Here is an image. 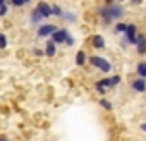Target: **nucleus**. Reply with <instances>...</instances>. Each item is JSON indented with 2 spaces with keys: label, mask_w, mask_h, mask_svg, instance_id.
<instances>
[{
  "label": "nucleus",
  "mask_w": 146,
  "mask_h": 141,
  "mask_svg": "<svg viewBox=\"0 0 146 141\" xmlns=\"http://www.w3.org/2000/svg\"><path fill=\"white\" fill-rule=\"evenodd\" d=\"M88 62L93 65V67H98L103 74H108L110 70H112V64L105 59V57H100V55H91L88 59Z\"/></svg>",
  "instance_id": "f257e3e1"
},
{
  "label": "nucleus",
  "mask_w": 146,
  "mask_h": 141,
  "mask_svg": "<svg viewBox=\"0 0 146 141\" xmlns=\"http://www.w3.org/2000/svg\"><path fill=\"white\" fill-rule=\"evenodd\" d=\"M124 35H125L127 43H131V45L137 43V28H136V24H127V29H125Z\"/></svg>",
  "instance_id": "f03ea898"
},
{
  "label": "nucleus",
  "mask_w": 146,
  "mask_h": 141,
  "mask_svg": "<svg viewBox=\"0 0 146 141\" xmlns=\"http://www.w3.org/2000/svg\"><path fill=\"white\" fill-rule=\"evenodd\" d=\"M55 31H57V26H55V24H43V26L38 28V36H40V38H48V36H52Z\"/></svg>",
  "instance_id": "7ed1b4c3"
},
{
  "label": "nucleus",
  "mask_w": 146,
  "mask_h": 141,
  "mask_svg": "<svg viewBox=\"0 0 146 141\" xmlns=\"http://www.w3.org/2000/svg\"><path fill=\"white\" fill-rule=\"evenodd\" d=\"M69 35H70V33H69L67 29H57V31L52 35V41H55L57 45H58V43H65V40H67Z\"/></svg>",
  "instance_id": "20e7f679"
},
{
  "label": "nucleus",
  "mask_w": 146,
  "mask_h": 141,
  "mask_svg": "<svg viewBox=\"0 0 146 141\" xmlns=\"http://www.w3.org/2000/svg\"><path fill=\"white\" fill-rule=\"evenodd\" d=\"M131 88L137 93H144L146 91V79L144 78H136L132 83H131Z\"/></svg>",
  "instance_id": "39448f33"
},
{
  "label": "nucleus",
  "mask_w": 146,
  "mask_h": 141,
  "mask_svg": "<svg viewBox=\"0 0 146 141\" xmlns=\"http://www.w3.org/2000/svg\"><path fill=\"white\" fill-rule=\"evenodd\" d=\"M91 47L96 50H103L105 48V38L102 35H93L91 36Z\"/></svg>",
  "instance_id": "423d86ee"
},
{
  "label": "nucleus",
  "mask_w": 146,
  "mask_h": 141,
  "mask_svg": "<svg viewBox=\"0 0 146 141\" xmlns=\"http://www.w3.org/2000/svg\"><path fill=\"white\" fill-rule=\"evenodd\" d=\"M107 9H108V14H110L112 21H113V19H119V17L124 14V9H122L120 5H107Z\"/></svg>",
  "instance_id": "0eeeda50"
},
{
  "label": "nucleus",
  "mask_w": 146,
  "mask_h": 141,
  "mask_svg": "<svg viewBox=\"0 0 146 141\" xmlns=\"http://www.w3.org/2000/svg\"><path fill=\"white\" fill-rule=\"evenodd\" d=\"M55 53H57V43L52 41V40H48L46 45H45V55L46 57H53Z\"/></svg>",
  "instance_id": "6e6552de"
},
{
  "label": "nucleus",
  "mask_w": 146,
  "mask_h": 141,
  "mask_svg": "<svg viewBox=\"0 0 146 141\" xmlns=\"http://www.w3.org/2000/svg\"><path fill=\"white\" fill-rule=\"evenodd\" d=\"M136 47H137V53H139V55H144V53H146V36H144V35H139V36H137Z\"/></svg>",
  "instance_id": "1a4fd4ad"
},
{
  "label": "nucleus",
  "mask_w": 146,
  "mask_h": 141,
  "mask_svg": "<svg viewBox=\"0 0 146 141\" xmlns=\"http://www.w3.org/2000/svg\"><path fill=\"white\" fill-rule=\"evenodd\" d=\"M36 9L40 11V14H41L43 17H50V16H52V7H50L48 4H45V2L38 4V7H36Z\"/></svg>",
  "instance_id": "9d476101"
},
{
  "label": "nucleus",
  "mask_w": 146,
  "mask_h": 141,
  "mask_svg": "<svg viewBox=\"0 0 146 141\" xmlns=\"http://www.w3.org/2000/svg\"><path fill=\"white\" fill-rule=\"evenodd\" d=\"M136 74H137L139 78H144V79H146V62H139V64H137Z\"/></svg>",
  "instance_id": "9b49d317"
},
{
  "label": "nucleus",
  "mask_w": 146,
  "mask_h": 141,
  "mask_svg": "<svg viewBox=\"0 0 146 141\" xmlns=\"http://www.w3.org/2000/svg\"><path fill=\"white\" fill-rule=\"evenodd\" d=\"M43 19H45V17L40 14V11H38V9H33V12H31V23L36 24V23H41Z\"/></svg>",
  "instance_id": "f8f14e48"
},
{
  "label": "nucleus",
  "mask_w": 146,
  "mask_h": 141,
  "mask_svg": "<svg viewBox=\"0 0 146 141\" xmlns=\"http://www.w3.org/2000/svg\"><path fill=\"white\" fill-rule=\"evenodd\" d=\"M86 60H88V59H86V53H84L83 50H79V52L76 53V64H78V65H84Z\"/></svg>",
  "instance_id": "ddd939ff"
},
{
  "label": "nucleus",
  "mask_w": 146,
  "mask_h": 141,
  "mask_svg": "<svg viewBox=\"0 0 146 141\" xmlns=\"http://www.w3.org/2000/svg\"><path fill=\"white\" fill-rule=\"evenodd\" d=\"M98 103H100V107H102V108H105L107 112H112V110H113V105H112V103H110L107 98H102Z\"/></svg>",
  "instance_id": "4468645a"
},
{
  "label": "nucleus",
  "mask_w": 146,
  "mask_h": 141,
  "mask_svg": "<svg viewBox=\"0 0 146 141\" xmlns=\"http://www.w3.org/2000/svg\"><path fill=\"white\" fill-rule=\"evenodd\" d=\"M96 84H98V86H102V88H105V90L112 88V84H110V78H103V79H100Z\"/></svg>",
  "instance_id": "2eb2a0df"
},
{
  "label": "nucleus",
  "mask_w": 146,
  "mask_h": 141,
  "mask_svg": "<svg viewBox=\"0 0 146 141\" xmlns=\"http://www.w3.org/2000/svg\"><path fill=\"white\" fill-rule=\"evenodd\" d=\"M7 45H9V41H7L5 33H0V50H5V48H7Z\"/></svg>",
  "instance_id": "dca6fc26"
},
{
  "label": "nucleus",
  "mask_w": 146,
  "mask_h": 141,
  "mask_svg": "<svg viewBox=\"0 0 146 141\" xmlns=\"http://www.w3.org/2000/svg\"><path fill=\"white\" fill-rule=\"evenodd\" d=\"M125 29H127V24H124V23L115 24V33H125Z\"/></svg>",
  "instance_id": "f3484780"
},
{
  "label": "nucleus",
  "mask_w": 146,
  "mask_h": 141,
  "mask_svg": "<svg viewBox=\"0 0 146 141\" xmlns=\"http://www.w3.org/2000/svg\"><path fill=\"white\" fill-rule=\"evenodd\" d=\"M119 83H120V76H112V78H110V84H112V88L117 86Z\"/></svg>",
  "instance_id": "a211bd4d"
},
{
  "label": "nucleus",
  "mask_w": 146,
  "mask_h": 141,
  "mask_svg": "<svg viewBox=\"0 0 146 141\" xmlns=\"http://www.w3.org/2000/svg\"><path fill=\"white\" fill-rule=\"evenodd\" d=\"M52 14H55V16H62L64 12H62V9H60L58 5H53V7H52Z\"/></svg>",
  "instance_id": "6ab92c4d"
},
{
  "label": "nucleus",
  "mask_w": 146,
  "mask_h": 141,
  "mask_svg": "<svg viewBox=\"0 0 146 141\" xmlns=\"http://www.w3.org/2000/svg\"><path fill=\"white\" fill-rule=\"evenodd\" d=\"M11 4H12L14 7H23L26 2H24V0H11Z\"/></svg>",
  "instance_id": "aec40b11"
},
{
  "label": "nucleus",
  "mask_w": 146,
  "mask_h": 141,
  "mask_svg": "<svg viewBox=\"0 0 146 141\" xmlns=\"http://www.w3.org/2000/svg\"><path fill=\"white\" fill-rule=\"evenodd\" d=\"M65 45H67V47H72V45H74V38H72L70 35L67 36V40H65Z\"/></svg>",
  "instance_id": "412c9836"
},
{
  "label": "nucleus",
  "mask_w": 146,
  "mask_h": 141,
  "mask_svg": "<svg viewBox=\"0 0 146 141\" xmlns=\"http://www.w3.org/2000/svg\"><path fill=\"white\" fill-rule=\"evenodd\" d=\"M7 14V5H2V7H0V17H4Z\"/></svg>",
  "instance_id": "4be33fe9"
},
{
  "label": "nucleus",
  "mask_w": 146,
  "mask_h": 141,
  "mask_svg": "<svg viewBox=\"0 0 146 141\" xmlns=\"http://www.w3.org/2000/svg\"><path fill=\"white\" fill-rule=\"evenodd\" d=\"M96 91H98V93H100V95H105V91H107V90H105V88H102V86H98V84H96Z\"/></svg>",
  "instance_id": "5701e85b"
},
{
  "label": "nucleus",
  "mask_w": 146,
  "mask_h": 141,
  "mask_svg": "<svg viewBox=\"0 0 146 141\" xmlns=\"http://www.w3.org/2000/svg\"><path fill=\"white\" fill-rule=\"evenodd\" d=\"M139 129H141V131H143V132H144V134H146V122H143V124H141V126H139Z\"/></svg>",
  "instance_id": "b1692460"
},
{
  "label": "nucleus",
  "mask_w": 146,
  "mask_h": 141,
  "mask_svg": "<svg viewBox=\"0 0 146 141\" xmlns=\"http://www.w3.org/2000/svg\"><path fill=\"white\" fill-rule=\"evenodd\" d=\"M43 53H45V52H41V50H38V48L35 50V55H43Z\"/></svg>",
  "instance_id": "393cba45"
},
{
  "label": "nucleus",
  "mask_w": 146,
  "mask_h": 141,
  "mask_svg": "<svg viewBox=\"0 0 146 141\" xmlns=\"http://www.w3.org/2000/svg\"><path fill=\"white\" fill-rule=\"evenodd\" d=\"M0 141H9V138H5V136H0Z\"/></svg>",
  "instance_id": "a878e982"
},
{
  "label": "nucleus",
  "mask_w": 146,
  "mask_h": 141,
  "mask_svg": "<svg viewBox=\"0 0 146 141\" xmlns=\"http://www.w3.org/2000/svg\"><path fill=\"white\" fill-rule=\"evenodd\" d=\"M132 4H136V5H137V4H141V0H132Z\"/></svg>",
  "instance_id": "bb28decb"
},
{
  "label": "nucleus",
  "mask_w": 146,
  "mask_h": 141,
  "mask_svg": "<svg viewBox=\"0 0 146 141\" xmlns=\"http://www.w3.org/2000/svg\"><path fill=\"white\" fill-rule=\"evenodd\" d=\"M2 5H5V0H0V7H2Z\"/></svg>",
  "instance_id": "cd10ccee"
},
{
  "label": "nucleus",
  "mask_w": 146,
  "mask_h": 141,
  "mask_svg": "<svg viewBox=\"0 0 146 141\" xmlns=\"http://www.w3.org/2000/svg\"><path fill=\"white\" fill-rule=\"evenodd\" d=\"M112 2H113V0H107V4H108V5H110V4H112Z\"/></svg>",
  "instance_id": "c85d7f7f"
},
{
  "label": "nucleus",
  "mask_w": 146,
  "mask_h": 141,
  "mask_svg": "<svg viewBox=\"0 0 146 141\" xmlns=\"http://www.w3.org/2000/svg\"><path fill=\"white\" fill-rule=\"evenodd\" d=\"M24 2H29V0H24Z\"/></svg>",
  "instance_id": "c756f323"
},
{
  "label": "nucleus",
  "mask_w": 146,
  "mask_h": 141,
  "mask_svg": "<svg viewBox=\"0 0 146 141\" xmlns=\"http://www.w3.org/2000/svg\"><path fill=\"white\" fill-rule=\"evenodd\" d=\"M120 2H122V0H120Z\"/></svg>",
  "instance_id": "7c9ffc66"
}]
</instances>
